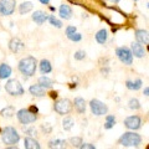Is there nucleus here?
<instances>
[{"instance_id":"f257e3e1","label":"nucleus","mask_w":149,"mask_h":149,"mask_svg":"<svg viewBox=\"0 0 149 149\" xmlns=\"http://www.w3.org/2000/svg\"><path fill=\"white\" fill-rule=\"evenodd\" d=\"M17 68L22 74H24V78L27 80L29 77L34 76L37 68V61L35 57L32 56H27V57H24L19 61Z\"/></svg>"},{"instance_id":"f03ea898","label":"nucleus","mask_w":149,"mask_h":149,"mask_svg":"<svg viewBox=\"0 0 149 149\" xmlns=\"http://www.w3.org/2000/svg\"><path fill=\"white\" fill-rule=\"evenodd\" d=\"M118 144L124 148H137L142 144V137L134 132H125L118 139Z\"/></svg>"},{"instance_id":"7ed1b4c3","label":"nucleus","mask_w":149,"mask_h":149,"mask_svg":"<svg viewBox=\"0 0 149 149\" xmlns=\"http://www.w3.org/2000/svg\"><path fill=\"white\" fill-rule=\"evenodd\" d=\"M1 141L5 146H15L20 141V134L14 127H5L1 132Z\"/></svg>"},{"instance_id":"20e7f679","label":"nucleus","mask_w":149,"mask_h":149,"mask_svg":"<svg viewBox=\"0 0 149 149\" xmlns=\"http://www.w3.org/2000/svg\"><path fill=\"white\" fill-rule=\"evenodd\" d=\"M16 118L17 120L20 122L21 124H31V123H35L37 120V116L36 113H34L30 109H26V108H22L20 111H17L16 113Z\"/></svg>"},{"instance_id":"39448f33","label":"nucleus","mask_w":149,"mask_h":149,"mask_svg":"<svg viewBox=\"0 0 149 149\" xmlns=\"http://www.w3.org/2000/svg\"><path fill=\"white\" fill-rule=\"evenodd\" d=\"M5 91L10 96H21V95H24V88H22V85L17 80H15V78L9 80L5 83Z\"/></svg>"},{"instance_id":"423d86ee","label":"nucleus","mask_w":149,"mask_h":149,"mask_svg":"<svg viewBox=\"0 0 149 149\" xmlns=\"http://www.w3.org/2000/svg\"><path fill=\"white\" fill-rule=\"evenodd\" d=\"M54 109H55V112H57L58 114L66 116L71 112L72 103H71V101L67 100V98H61L54 103Z\"/></svg>"},{"instance_id":"0eeeda50","label":"nucleus","mask_w":149,"mask_h":149,"mask_svg":"<svg viewBox=\"0 0 149 149\" xmlns=\"http://www.w3.org/2000/svg\"><path fill=\"white\" fill-rule=\"evenodd\" d=\"M116 55H117L119 61L122 63H124V65H127V66H130V65L133 63V55H132L130 49L124 47V46L118 47L117 50H116Z\"/></svg>"},{"instance_id":"6e6552de","label":"nucleus","mask_w":149,"mask_h":149,"mask_svg":"<svg viewBox=\"0 0 149 149\" xmlns=\"http://www.w3.org/2000/svg\"><path fill=\"white\" fill-rule=\"evenodd\" d=\"M90 108L93 116H97V117H101V116L107 114L108 112V107L107 104H104L102 101L100 100H92L90 102Z\"/></svg>"},{"instance_id":"1a4fd4ad","label":"nucleus","mask_w":149,"mask_h":149,"mask_svg":"<svg viewBox=\"0 0 149 149\" xmlns=\"http://www.w3.org/2000/svg\"><path fill=\"white\" fill-rule=\"evenodd\" d=\"M16 0H0V15L9 16L15 11Z\"/></svg>"},{"instance_id":"9d476101","label":"nucleus","mask_w":149,"mask_h":149,"mask_svg":"<svg viewBox=\"0 0 149 149\" xmlns=\"http://www.w3.org/2000/svg\"><path fill=\"white\" fill-rule=\"evenodd\" d=\"M124 125L125 128H128L130 130H137L142 127V119L138 116H129L124 119Z\"/></svg>"},{"instance_id":"9b49d317","label":"nucleus","mask_w":149,"mask_h":149,"mask_svg":"<svg viewBox=\"0 0 149 149\" xmlns=\"http://www.w3.org/2000/svg\"><path fill=\"white\" fill-rule=\"evenodd\" d=\"M24 47H25L24 42H22L20 39H17V37H14V39L10 40V42H9V49H10V51L14 54L20 52V51L24 50Z\"/></svg>"},{"instance_id":"f8f14e48","label":"nucleus","mask_w":149,"mask_h":149,"mask_svg":"<svg viewBox=\"0 0 149 149\" xmlns=\"http://www.w3.org/2000/svg\"><path fill=\"white\" fill-rule=\"evenodd\" d=\"M130 51H132V55L136 56V57H138V58H142V57L146 56V50H144V46L142 44H139L138 41H136V42H132Z\"/></svg>"},{"instance_id":"ddd939ff","label":"nucleus","mask_w":149,"mask_h":149,"mask_svg":"<svg viewBox=\"0 0 149 149\" xmlns=\"http://www.w3.org/2000/svg\"><path fill=\"white\" fill-rule=\"evenodd\" d=\"M47 16L49 15L45 11H42V10H36V11H34V14H32L31 19L35 21V24L42 25V24H45V22L47 21Z\"/></svg>"},{"instance_id":"4468645a","label":"nucleus","mask_w":149,"mask_h":149,"mask_svg":"<svg viewBox=\"0 0 149 149\" xmlns=\"http://www.w3.org/2000/svg\"><path fill=\"white\" fill-rule=\"evenodd\" d=\"M58 14H60V17L63 19V20H70L72 17V9L67 4H62L58 9Z\"/></svg>"},{"instance_id":"2eb2a0df","label":"nucleus","mask_w":149,"mask_h":149,"mask_svg":"<svg viewBox=\"0 0 149 149\" xmlns=\"http://www.w3.org/2000/svg\"><path fill=\"white\" fill-rule=\"evenodd\" d=\"M136 39L139 44H142V45H148L149 44V34H148V31L147 30H137L136 31Z\"/></svg>"},{"instance_id":"dca6fc26","label":"nucleus","mask_w":149,"mask_h":149,"mask_svg":"<svg viewBox=\"0 0 149 149\" xmlns=\"http://www.w3.org/2000/svg\"><path fill=\"white\" fill-rule=\"evenodd\" d=\"M24 148H26V149H40L41 146H40V143L35 139V137L27 136L24 139Z\"/></svg>"},{"instance_id":"f3484780","label":"nucleus","mask_w":149,"mask_h":149,"mask_svg":"<svg viewBox=\"0 0 149 149\" xmlns=\"http://www.w3.org/2000/svg\"><path fill=\"white\" fill-rule=\"evenodd\" d=\"M29 92H30V95L34 97H44L46 95L45 88L41 87L39 83H37V85H31L29 87Z\"/></svg>"},{"instance_id":"a211bd4d","label":"nucleus","mask_w":149,"mask_h":149,"mask_svg":"<svg viewBox=\"0 0 149 149\" xmlns=\"http://www.w3.org/2000/svg\"><path fill=\"white\" fill-rule=\"evenodd\" d=\"M73 106H74V109H76L78 113H85L86 112V101L82 98V97H77L74 98L73 101Z\"/></svg>"},{"instance_id":"6ab92c4d","label":"nucleus","mask_w":149,"mask_h":149,"mask_svg":"<svg viewBox=\"0 0 149 149\" xmlns=\"http://www.w3.org/2000/svg\"><path fill=\"white\" fill-rule=\"evenodd\" d=\"M13 70L8 63H1L0 65V80H6L11 76Z\"/></svg>"},{"instance_id":"aec40b11","label":"nucleus","mask_w":149,"mask_h":149,"mask_svg":"<svg viewBox=\"0 0 149 149\" xmlns=\"http://www.w3.org/2000/svg\"><path fill=\"white\" fill-rule=\"evenodd\" d=\"M39 68H40V72L42 74H47L52 71V66H51V62L49 60H41L40 65H39Z\"/></svg>"},{"instance_id":"412c9836","label":"nucleus","mask_w":149,"mask_h":149,"mask_svg":"<svg viewBox=\"0 0 149 149\" xmlns=\"http://www.w3.org/2000/svg\"><path fill=\"white\" fill-rule=\"evenodd\" d=\"M142 80L141 78H137L136 81H127L125 82V87L128 88V90H130V91H138L139 88L142 87Z\"/></svg>"},{"instance_id":"4be33fe9","label":"nucleus","mask_w":149,"mask_h":149,"mask_svg":"<svg viewBox=\"0 0 149 149\" xmlns=\"http://www.w3.org/2000/svg\"><path fill=\"white\" fill-rule=\"evenodd\" d=\"M107 39H108V34H107V30L102 29L100 31H97L96 34V41L101 45H104L107 42Z\"/></svg>"},{"instance_id":"5701e85b","label":"nucleus","mask_w":149,"mask_h":149,"mask_svg":"<svg viewBox=\"0 0 149 149\" xmlns=\"http://www.w3.org/2000/svg\"><path fill=\"white\" fill-rule=\"evenodd\" d=\"M32 8H34V5H32L31 1H24L19 5V13H20L21 15H25V14L30 13L32 10Z\"/></svg>"},{"instance_id":"b1692460","label":"nucleus","mask_w":149,"mask_h":149,"mask_svg":"<svg viewBox=\"0 0 149 149\" xmlns=\"http://www.w3.org/2000/svg\"><path fill=\"white\" fill-rule=\"evenodd\" d=\"M39 85L46 90V88H51L54 86V81L51 80L50 77H47V76H45V74H44V76H41L39 78Z\"/></svg>"},{"instance_id":"393cba45","label":"nucleus","mask_w":149,"mask_h":149,"mask_svg":"<svg viewBox=\"0 0 149 149\" xmlns=\"http://www.w3.org/2000/svg\"><path fill=\"white\" fill-rule=\"evenodd\" d=\"M66 141L65 139H52L49 142V148H66Z\"/></svg>"},{"instance_id":"a878e982","label":"nucleus","mask_w":149,"mask_h":149,"mask_svg":"<svg viewBox=\"0 0 149 149\" xmlns=\"http://www.w3.org/2000/svg\"><path fill=\"white\" fill-rule=\"evenodd\" d=\"M116 125V117L113 114H108L106 116V122H104V128L106 129H111Z\"/></svg>"},{"instance_id":"bb28decb","label":"nucleus","mask_w":149,"mask_h":149,"mask_svg":"<svg viewBox=\"0 0 149 149\" xmlns=\"http://www.w3.org/2000/svg\"><path fill=\"white\" fill-rule=\"evenodd\" d=\"M47 21H49L52 26L57 27V29H61V27H62V21L58 20V19L56 17L55 15H49V16H47Z\"/></svg>"},{"instance_id":"cd10ccee","label":"nucleus","mask_w":149,"mask_h":149,"mask_svg":"<svg viewBox=\"0 0 149 149\" xmlns=\"http://www.w3.org/2000/svg\"><path fill=\"white\" fill-rule=\"evenodd\" d=\"M73 125H74V122H73V119L71 117H65V119L62 120V127L65 130H71L73 128Z\"/></svg>"},{"instance_id":"c85d7f7f","label":"nucleus","mask_w":149,"mask_h":149,"mask_svg":"<svg viewBox=\"0 0 149 149\" xmlns=\"http://www.w3.org/2000/svg\"><path fill=\"white\" fill-rule=\"evenodd\" d=\"M14 114H15V108L13 106H8L1 111V116L5 118H11Z\"/></svg>"},{"instance_id":"c756f323","label":"nucleus","mask_w":149,"mask_h":149,"mask_svg":"<svg viewBox=\"0 0 149 149\" xmlns=\"http://www.w3.org/2000/svg\"><path fill=\"white\" fill-rule=\"evenodd\" d=\"M129 106V108L130 109H133V111H137V109H139L141 108V102H139L137 98H132V100H129V103H128Z\"/></svg>"},{"instance_id":"7c9ffc66","label":"nucleus","mask_w":149,"mask_h":149,"mask_svg":"<svg viewBox=\"0 0 149 149\" xmlns=\"http://www.w3.org/2000/svg\"><path fill=\"white\" fill-rule=\"evenodd\" d=\"M67 39H70L71 41H73V42H78V41H81L82 40V35L80 34V32H73V34L71 35H68L67 36Z\"/></svg>"},{"instance_id":"2f4dec72","label":"nucleus","mask_w":149,"mask_h":149,"mask_svg":"<svg viewBox=\"0 0 149 149\" xmlns=\"http://www.w3.org/2000/svg\"><path fill=\"white\" fill-rule=\"evenodd\" d=\"M73 57H74V60H77V61H82V60L86 58V52L83 50H78L74 52Z\"/></svg>"},{"instance_id":"473e14b6","label":"nucleus","mask_w":149,"mask_h":149,"mask_svg":"<svg viewBox=\"0 0 149 149\" xmlns=\"http://www.w3.org/2000/svg\"><path fill=\"white\" fill-rule=\"evenodd\" d=\"M24 132H25L29 137H36V136H37V130H36V128H34V127L24 128Z\"/></svg>"},{"instance_id":"72a5a7b5","label":"nucleus","mask_w":149,"mask_h":149,"mask_svg":"<svg viewBox=\"0 0 149 149\" xmlns=\"http://www.w3.org/2000/svg\"><path fill=\"white\" fill-rule=\"evenodd\" d=\"M70 143H71V144H72V147H74V148H80L81 143H82V139H81V138H78V137H74V138H71V139H70Z\"/></svg>"},{"instance_id":"f704fd0d","label":"nucleus","mask_w":149,"mask_h":149,"mask_svg":"<svg viewBox=\"0 0 149 149\" xmlns=\"http://www.w3.org/2000/svg\"><path fill=\"white\" fill-rule=\"evenodd\" d=\"M76 31H77L76 26H73V25H70V26H67V27H66V36L71 35V34H73V32H76Z\"/></svg>"},{"instance_id":"c9c22d12","label":"nucleus","mask_w":149,"mask_h":149,"mask_svg":"<svg viewBox=\"0 0 149 149\" xmlns=\"http://www.w3.org/2000/svg\"><path fill=\"white\" fill-rule=\"evenodd\" d=\"M80 148L81 149H96V147L93 146V144H91V143H81Z\"/></svg>"},{"instance_id":"e433bc0d","label":"nucleus","mask_w":149,"mask_h":149,"mask_svg":"<svg viewBox=\"0 0 149 149\" xmlns=\"http://www.w3.org/2000/svg\"><path fill=\"white\" fill-rule=\"evenodd\" d=\"M41 129H42L45 133H50L51 132V127H50V125H47V123H46V124L44 123L42 125H41Z\"/></svg>"},{"instance_id":"4c0bfd02","label":"nucleus","mask_w":149,"mask_h":149,"mask_svg":"<svg viewBox=\"0 0 149 149\" xmlns=\"http://www.w3.org/2000/svg\"><path fill=\"white\" fill-rule=\"evenodd\" d=\"M143 93H144V96H146V97H148V96H149V87H146V88H144Z\"/></svg>"},{"instance_id":"58836bf2","label":"nucleus","mask_w":149,"mask_h":149,"mask_svg":"<svg viewBox=\"0 0 149 149\" xmlns=\"http://www.w3.org/2000/svg\"><path fill=\"white\" fill-rule=\"evenodd\" d=\"M39 1H40L41 4H44V5H47V4L50 3V0H39Z\"/></svg>"},{"instance_id":"ea45409f","label":"nucleus","mask_w":149,"mask_h":149,"mask_svg":"<svg viewBox=\"0 0 149 149\" xmlns=\"http://www.w3.org/2000/svg\"><path fill=\"white\" fill-rule=\"evenodd\" d=\"M102 73L107 76V73H108V68H103V70H102Z\"/></svg>"},{"instance_id":"a19ab883","label":"nucleus","mask_w":149,"mask_h":149,"mask_svg":"<svg viewBox=\"0 0 149 149\" xmlns=\"http://www.w3.org/2000/svg\"><path fill=\"white\" fill-rule=\"evenodd\" d=\"M107 1H109V3H118L119 0H107Z\"/></svg>"},{"instance_id":"79ce46f5","label":"nucleus","mask_w":149,"mask_h":149,"mask_svg":"<svg viewBox=\"0 0 149 149\" xmlns=\"http://www.w3.org/2000/svg\"><path fill=\"white\" fill-rule=\"evenodd\" d=\"M133 1H138V0H133Z\"/></svg>"}]
</instances>
